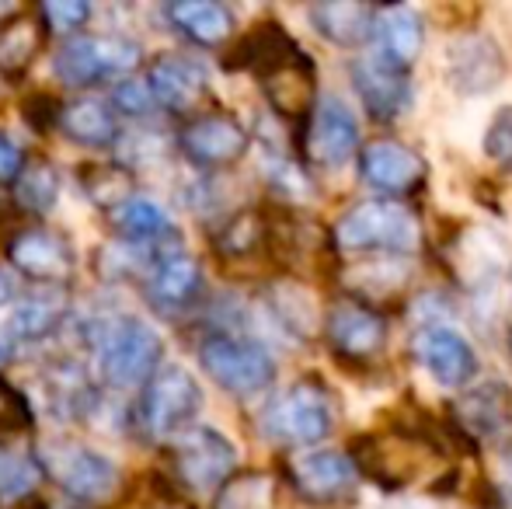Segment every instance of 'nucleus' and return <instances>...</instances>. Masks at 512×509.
<instances>
[{
	"mask_svg": "<svg viewBox=\"0 0 512 509\" xmlns=\"http://www.w3.org/2000/svg\"><path fill=\"white\" fill-rule=\"evenodd\" d=\"M112 112L115 116H129V119H147V116H154L157 112V102H154V95L147 91V84L143 81H133V77H126V81H119L112 88Z\"/></svg>",
	"mask_w": 512,
	"mask_h": 509,
	"instance_id": "72a5a7b5",
	"label": "nucleus"
},
{
	"mask_svg": "<svg viewBox=\"0 0 512 509\" xmlns=\"http://www.w3.org/2000/svg\"><path fill=\"white\" fill-rule=\"evenodd\" d=\"M321 332L338 360L373 363L387 349L391 325L377 307L363 304V300H338L324 314Z\"/></svg>",
	"mask_w": 512,
	"mask_h": 509,
	"instance_id": "9b49d317",
	"label": "nucleus"
},
{
	"mask_svg": "<svg viewBox=\"0 0 512 509\" xmlns=\"http://www.w3.org/2000/svg\"><path fill=\"white\" fill-rule=\"evenodd\" d=\"M84 182H88V196L105 206H119L122 199L133 196V192H129V182H133V178H129L122 168H102V164H95Z\"/></svg>",
	"mask_w": 512,
	"mask_h": 509,
	"instance_id": "473e14b6",
	"label": "nucleus"
},
{
	"mask_svg": "<svg viewBox=\"0 0 512 509\" xmlns=\"http://www.w3.org/2000/svg\"><path fill=\"white\" fill-rule=\"evenodd\" d=\"M276 506V478L265 471H241L230 475L216 489L213 509H272Z\"/></svg>",
	"mask_w": 512,
	"mask_h": 509,
	"instance_id": "cd10ccee",
	"label": "nucleus"
},
{
	"mask_svg": "<svg viewBox=\"0 0 512 509\" xmlns=\"http://www.w3.org/2000/svg\"><path fill=\"white\" fill-rule=\"evenodd\" d=\"M411 356L415 363L446 391H467L481 374V356L464 332L446 321H425L411 335Z\"/></svg>",
	"mask_w": 512,
	"mask_h": 509,
	"instance_id": "6e6552de",
	"label": "nucleus"
},
{
	"mask_svg": "<svg viewBox=\"0 0 512 509\" xmlns=\"http://www.w3.org/2000/svg\"><path fill=\"white\" fill-rule=\"evenodd\" d=\"M35 46H39V28H35V21H28V18L14 21V25L4 28V35H0V67H4L7 74L25 70L28 63H32Z\"/></svg>",
	"mask_w": 512,
	"mask_h": 509,
	"instance_id": "7c9ffc66",
	"label": "nucleus"
},
{
	"mask_svg": "<svg viewBox=\"0 0 512 509\" xmlns=\"http://www.w3.org/2000/svg\"><path fill=\"white\" fill-rule=\"evenodd\" d=\"M14 300V283H11V276H7L4 269H0V311H4L7 304Z\"/></svg>",
	"mask_w": 512,
	"mask_h": 509,
	"instance_id": "4c0bfd02",
	"label": "nucleus"
},
{
	"mask_svg": "<svg viewBox=\"0 0 512 509\" xmlns=\"http://www.w3.org/2000/svg\"><path fill=\"white\" fill-rule=\"evenodd\" d=\"M335 429V398L317 377L290 384L265 405L262 433L283 447H314Z\"/></svg>",
	"mask_w": 512,
	"mask_h": 509,
	"instance_id": "39448f33",
	"label": "nucleus"
},
{
	"mask_svg": "<svg viewBox=\"0 0 512 509\" xmlns=\"http://www.w3.org/2000/svg\"><path fill=\"white\" fill-rule=\"evenodd\" d=\"M265 311L293 339H314L324 325V311L317 307V297L304 283H293V279H276L272 286H265Z\"/></svg>",
	"mask_w": 512,
	"mask_h": 509,
	"instance_id": "4be33fe9",
	"label": "nucleus"
},
{
	"mask_svg": "<svg viewBox=\"0 0 512 509\" xmlns=\"http://www.w3.org/2000/svg\"><path fill=\"white\" fill-rule=\"evenodd\" d=\"M7 258L21 276L35 279V283H63L74 269V252H70L67 238L46 227H28V231L14 234L7 245Z\"/></svg>",
	"mask_w": 512,
	"mask_h": 509,
	"instance_id": "aec40b11",
	"label": "nucleus"
},
{
	"mask_svg": "<svg viewBox=\"0 0 512 509\" xmlns=\"http://www.w3.org/2000/svg\"><path fill=\"white\" fill-rule=\"evenodd\" d=\"M443 77L457 95H492L506 81V56L499 42L481 32H460L443 49Z\"/></svg>",
	"mask_w": 512,
	"mask_h": 509,
	"instance_id": "9d476101",
	"label": "nucleus"
},
{
	"mask_svg": "<svg viewBox=\"0 0 512 509\" xmlns=\"http://www.w3.org/2000/svg\"><path fill=\"white\" fill-rule=\"evenodd\" d=\"M310 25L321 39H328L338 49H359L370 42L377 7L356 4V0H338V4H314L307 11Z\"/></svg>",
	"mask_w": 512,
	"mask_h": 509,
	"instance_id": "b1692460",
	"label": "nucleus"
},
{
	"mask_svg": "<svg viewBox=\"0 0 512 509\" xmlns=\"http://www.w3.org/2000/svg\"><path fill=\"white\" fill-rule=\"evenodd\" d=\"M42 475H53L77 503H108L119 492V464L88 443H53L39 454Z\"/></svg>",
	"mask_w": 512,
	"mask_h": 509,
	"instance_id": "0eeeda50",
	"label": "nucleus"
},
{
	"mask_svg": "<svg viewBox=\"0 0 512 509\" xmlns=\"http://www.w3.org/2000/svg\"><path fill=\"white\" fill-rule=\"evenodd\" d=\"M258 238V220L255 217H237L234 224H227V234H223V248L227 252H248Z\"/></svg>",
	"mask_w": 512,
	"mask_h": 509,
	"instance_id": "c9c22d12",
	"label": "nucleus"
},
{
	"mask_svg": "<svg viewBox=\"0 0 512 509\" xmlns=\"http://www.w3.org/2000/svg\"><path fill=\"white\" fill-rule=\"evenodd\" d=\"M248 129L237 123L234 116L223 112H209V116H196L182 126L178 133V147H182L185 161L196 164L203 171L230 168L248 154Z\"/></svg>",
	"mask_w": 512,
	"mask_h": 509,
	"instance_id": "2eb2a0df",
	"label": "nucleus"
},
{
	"mask_svg": "<svg viewBox=\"0 0 512 509\" xmlns=\"http://www.w3.org/2000/svg\"><path fill=\"white\" fill-rule=\"evenodd\" d=\"M14 196L25 210L32 213H49L60 203V171L49 161H32L18 171L14 178Z\"/></svg>",
	"mask_w": 512,
	"mask_h": 509,
	"instance_id": "c756f323",
	"label": "nucleus"
},
{
	"mask_svg": "<svg viewBox=\"0 0 512 509\" xmlns=\"http://www.w3.org/2000/svg\"><path fill=\"white\" fill-rule=\"evenodd\" d=\"M352 88H356L363 109L370 112L377 123H398L411 112L415 102V88H411V74L384 67L373 56H359L352 63Z\"/></svg>",
	"mask_w": 512,
	"mask_h": 509,
	"instance_id": "a211bd4d",
	"label": "nucleus"
},
{
	"mask_svg": "<svg viewBox=\"0 0 512 509\" xmlns=\"http://www.w3.org/2000/svg\"><path fill=\"white\" fill-rule=\"evenodd\" d=\"M206 394L199 377L182 363H161L157 374L140 387L136 422L154 443H171L199 422Z\"/></svg>",
	"mask_w": 512,
	"mask_h": 509,
	"instance_id": "7ed1b4c3",
	"label": "nucleus"
},
{
	"mask_svg": "<svg viewBox=\"0 0 512 509\" xmlns=\"http://www.w3.org/2000/svg\"><path fill=\"white\" fill-rule=\"evenodd\" d=\"M175 475L192 492H216L237 468V447L227 433L196 422L182 436L171 440Z\"/></svg>",
	"mask_w": 512,
	"mask_h": 509,
	"instance_id": "1a4fd4ad",
	"label": "nucleus"
},
{
	"mask_svg": "<svg viewBox=\"0 0 512 509\" xmlns=\"http://www.w3.org/2000/svg\"><path fill=\"white\" fill-rule=\"evenodd\" d=\"M356 164L359 178L377 192V199H398V203L425 182V171H429L425 157L398 140H370L366 147H359Z\"/></svg>",
	"mask_w": 512,
	"mask_h": 509,
	"instance_id": "f8f14e48",
	"label": "nucleus"
},
{
	"mask_svg": "<svg viewBox=\"0 0 512 509\" xmlns=\"http://www.w3.org/2000/svg\"><path fill=\"white\" fill-rule=\"evenodd\" d=\"M290 482L310 506H338L356 492L359 468L345 450H307L290 464Z\"/></svg>",
	"mask_w": 512,
	"mask_h": 509,
	"instance_id": "4468645a",
	"label": "nucleus"
},
{
	"mask_svg": "<svg viewBox=\"0 0 512 509\" xmlns=\"http://www.w3.org/2000/svg\"><path fill=\"white\" fill-rule=\"evenodd\" d=\"M11 356H14V342L7 339V332L0 328V367H4V363H11Z\"/></svg>",
	"mask_w": 512,
	"mask_h": 509,
	"instance_id": "58836bf2",
	"label": "nucleus"
},
{
	"mask_svg": "<svg viewBox=\"0 0 512 509\" xmlns=\"http://www.w3.org/2000/svg\"><path fill=\"white\" fill-rule=\"evenodd\" d=\"M370 42L373 60H380L391 70H401V74H411V67L425 53V18L408 4L377 7Z\"/></svg>",
	"mask_w": 512,
	"mask_h": 509,
	"instance_id": "dca6fc26",
	"label": "nucleus"
},
{
	"mask_svg": "<svg viewBox=\"0 0 512 509\" xmlns=\"http://www.w3.org/2000/svg\"><path fill=\"white\" fill-rule=\"evenodd\" d=\"M67 318V304L56 290H35L28 297H21L18 304L7 314V339L18 346V342H42L56 332Z\"/></svg>",
	"mask_w": 512,
	"mask_h": 509,
	"instance_id": "a878e982",
	"label": "nucleus"
},
{
	"mask_svg": "<svg viewBox=\"0 0 512 509\" xmlns=\"http://www.w3.org/2000/svg\"><path fill=\"white\" fill-rule=\"evenodd\" d=\"M359 150V119L352 105L338 95H321L310 105L307 157L317 168H345Z\"/></svg>",
	"mask_w": 512,
	"mask_h": 509,
	"instance_id": "ddd939ff",
	"label": "nucleus"
},
{
	"mask_svg": "<svg viewBox=\"0 0 512 509\" xmlns=\"http://www.w3.org/2000/svg\"><path fill=\"white\" fill-rule=\"evenodd\" d=\"M42 482V464L35 454L11 443H0V499L14 503V499H25L39 489Z\"/></svg>",
	"mask_w": 512,
	"mask_h": 509,
	"instance_id": "c85d7f7f",
	"label": "nucleus"
},
{
	"mask_svg": "<svg viewBox=\"0 0 512 509\" xmlns=\"http://www.w3.org/2000/svg\"><path fill=\"white\" fill-rule=\"evenodd\" d=\"M481 147H485V157L495 164V168L512 175V105H502V109L492 116Z\"/></svg>",
	"mask_w": 512,
	"mask_h": 509,
	"instance_id": "2f4dec72",
	"label": "nucleus"
},
{
	"mask_svg": "<svg viewBox=\"0 0 512 509\" xmlns=\"http://www.w3.org/2000/svg\"><path fill=\"white\" fill-rule=\"evenodd\" d=\"M164 363V339L150 321L136 314H119L95 339L98 377L112 391H140Z\"/></svg>",
	"mask_w": 512,
	"mask_h": 509,
	"instance_id": "f03ea898",
	"label": "nucleus"
},
{
	"mask_svg": "<svg viewBox=\"0 0 512 509\" xmlns=\"http://www.w3.org/2000/svg\"><path fill=\"white\" fill-rule=\"evenodd\" d=\"M509 356H512V328H509Z\"/></svg>",
	"mask_w": 512,
	"mask_h": 509,
	"instance_id": "ea45409f",
	"label": "nucleus"
},
{
	"mask_svg": "<svg viewBox=\"0 0 512 509\" xmlns=\"http://www.w3.org/2000/svg\"><path fill=\"white\" fill-rule=\"evenodd\" d=\"M457 422L474 440H499L512 426V391L502 381L467 387L457 401Z\"/></svg>",
	"mask_w": 512,
	"mask_h": 509,
	"instance_id": "412c9836",
	"label": "nucleus"
},
{
	"mask_svg": "<svg viewBox=\"0 0 512 509\" xmlns=\"http://www.w3.org/2000/svg\"><path fill=\"white\" fill-rule=\"evenodd\" d=\"M143 46L126 35H74L60 46L53 60V74L60 84L77 91L98 84H119L140 67Z\"/></svg>",
	"mask_w": 512,
	"mask_h": 509,
	"instance_id": "423d86ee",
	"label": "nucleus"
},
{
	"mask_svg": "<svg viewBox=\"0 0 512 509\" xmlns=\"http://www.w3.org/2000/svg\"><path fill=\"white\" fill-rule=\"evenodd\" d=\"M147 91L154 95L157 109L168 112H192L199 102H203L206 88H209V70L192 56L182 53H164L150 63L147 77H143Z\"/></svg>",
	"mask_w": 512,
	"mask_h": 509,
	"instance_id": "6ab92c4d",
	"label": "nucleus"
},
{
	"mask_svg": "<svg viewBox=\"0 0 512 509\" xmlns=\"http://www.w3.org/2000/svg\"><path fill=\"white\" fill-rule=\"evenodd\" d=\"M168 21L196 46H223L234 32V14L216 0H182L168 7Z\"/></svg>",
	"mask_w": 512,
	"mask_h": 509,
	"instance_id": "bb28decb",
	"label": "nucleus"
},
{
	"mask_svg": "<svg viewBox=\"0 0 512 509\" xmlns=\"http://www.w3.org/2000/svg\"><path fill=\"white\" fill-rule=\"evenodd\" d=\"M56 126L70 143H81V147L102 150L119 140V116L102 98H74V102L60 105Z\"/></svg>",
	"mask_w": 512,
	"mask_h": 509,
	"instance_id": "393cba45",
	"label": "nucleus"
},
{
	"mask_svg": "<svg viewBox=\"0 0 512 509\" xmlns=\"http://www.w3.org/2000/svg\"><path fill=\"white\" fill-rule=\"evenodd\" d=\"M112 227L126 245L136 248H161L175 238V220L150 196H129L112 206Z\"/></svg>",
	"mask_w": 512,
	"mask_h": 509,
	"instance_id": "5701e85b",
	"label": "nucleus"
},
{
	"mask_svg": "<svg viewBox=\"0 0 512 509\" xmlns=\"http://www.w3.org/2000/svg\"><path fill=\"white\" fill-rule=\"evenodd\" d=\"M203 286H206L203 265H199L196 255L182 252V248L161 252L147 269V297L164 314L192 311L196 300L203 297Z\"/></svg>",
	"mask_w": 512,
	"mask_h": 509,
	"instance_id": "f3484780",
	"label": "nucleus"
},
{
	"mask_svg": "<svg viewBox=\"0 0 512 509\" xmlns=\"http://www.w3.org/2000/svg\"><path fill=\"white\" fill-rule=\"evenodd\" d=\"M21 168H25V154H21L18 143L0 129V182H14Z\"/></svg>",
	"mask_w": 512,
	"mask_h": 509,
	"instance_id": "e433bc0d",
	"label": "nucleus"
},
{
	"mask_svg": "<svg viewBox=\"0 0 512 509\" xmlns=\"http://www.w3.org/2000/svg\"><path fill=\"white\" fill-rule=\"evenodd\" d=\"M42 18L53 32L74 35L77 28H84V21H91V4L84 0H53V4L42 7Z\"/></svg>",
	"mask_w": 512,
	"mask_h": 509,
	"instance_id": "f704fd0d",
	"label": "nucleus"
},
{
	"mask_svg": "<svg viewBox=\"0 0 512 509\" xmlns=\"http://www.w3.org/2000/svg\"><path fill=\"white\" fill-rule=\"evenodd\" d=\"M331 238L342 255H411L418 245V217L398 199H359L335 220Z\"/></svg>",
	"mask_w": 512,
	"mask_h": 509,
	"instance_id": "f257e3e1",
	"label": "nucleus"
},
{
	"mask_svg": "<svg viewBox=\"0 0 512 509\" xmlns=\"http://www.w3.org/2000/svg\"><path fill=\"white\" fill-rule=\"evenodd\" d=\"M199 367L230 398H258L276 384V360L262 342L237 332H209L199 342Z\"/></svg>",
	"mask_w": 512,
	"mask_h": 509,
	"instance_id": "20e7f679",
	"label": "nucleus"
}]
</instances>
